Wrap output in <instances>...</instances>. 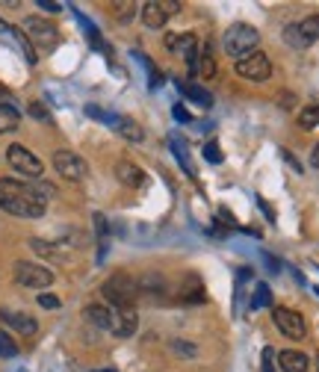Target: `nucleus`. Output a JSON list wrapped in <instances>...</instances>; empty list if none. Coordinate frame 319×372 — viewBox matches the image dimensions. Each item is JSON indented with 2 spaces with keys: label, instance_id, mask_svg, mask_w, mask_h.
<instances>
[{
  "label": "nucleus",
  "instance_id": "obj_1",
  "mask_svg": "<svg viewBox=\"0 0 319 372\" xmlns=\"http://www.w3.org/2000/svg\"><path fill=\"white\" fill-rule=\"evenodd\" d=\"M45 195H54L51 186H30V183H21L15 178L0 180V207L12 216L39 219L45 213V204H47Z\"/></svg>",
  "mask_w": 319,
  "mask_h": 372
},
{
  "label": "nucleus",
  "instance_id": "obj_2",
  "mask_svg": "<svg viewBox=\"0 0 319 372\" xmlns=\"http://www.w3.org/2000/svg\"><path fill=\"white\" fill-rule=\"evenodd\" d=\"M257 45H260V33H257L251 24H234V27H228V33H225V51H228V56H237V62L254 54Z\"/></svg>",
  "mask_w": 319,
  "mask_h": 372
},
{
  "label": "nucleus",
  "instance_id": "obj_3",
  "mask_svg": "<svg viewBox=\"0 0 319 372\" xmlns=\"http://www.w3.org/2000/svg\"><path fill=\"white\" fill-rule=\"evenodd\" d=\"M101 293H104V299L113 304L116 310H121V307L133 304V299H137V293H139V284L133 281L130 275H113V278L104 281Z\"/></svg>",
  "mask_w": 319,
  "mask_h": 372
},
{
  "label": "nucleus",
  "instance_id": "obj_4",
  "mask_svg": "<svg viewBox=\"0 0 319 372\" xmlns=\"http://www.w3.org/2000/svg\"><path fill=\"white\" fill-rule=\"evenodd\" d=\"M6 160H9V166L15 169L18 175L30 178V180H39V178H42V171H45L42 160L36 157L33 151H27L24 145H9V148H6Z\"/></svg>",
  "mask_w": 319,
  "mask_h": 372
},
{
  "label": "nucleus",
  "instance_id": "obj_5",
  "mask_svg": "<svg viewBox=\"0 0 319 372\" xmlns=\"http://www.w3.org/2000/svg\"><path fill=\"white\" fill-rule=\"evenodd\" d=\"M15 281L21 287H30V290H45L54 284V272L45 269L39 263H30V260H18L15 263Z\"/></svg>",
  "mask_w": 319,
  "mask_h": 372
},
{
  "label": "nucleus",
  "instance_id": "obj_6",
  "mask_svg": "<svg viewBox=\"0 0 319 372\" xmlns=\"http://www.w3.org/2000/svg\"><path fill=\"white\" fill-rule=\"evenodd\" d=\"M24 36L30 39V45H39L42 51H51V47H56V42H59V30L54 27L51 21H45V18H27L24 21Z\"/></svg>",
  "mask_w": 319,
  "mask_h": 372
},
{
  "label": "nucleus",
  "instance_id": "obj_7",
  "mask_svg": "<svg viewBox=\"0 0 319 372\" xmlns=\"http://www.w3.org/2000/svg\"><path fill=\"white\" fill-rule=\"evenodd\" d=\"M237 74L251 83H263V80H269V74H272V62H269V56L263 51H254L237 62Z\"/></svg>",
  "mask_w": 319,
  "mask_h": 372
},
{
  "label": "nucleus",
  "instance_id": "obj_8",
  "mask_svg": "<svg viewBox=\"0 0 319 372\" xmlns=\"http://www.w3.org/2000/svg\"><path fill=\"white\" fill-rule=\"evenodd\" d=\"M54 169L56 175H63L65 180H83L86 175H89V166H86V160L75 151H56L54 154Z\"/></svg>",
  "mask_w": 319,
  "mask_h": 372
},
{
  "label": "nucleus",
  "instance_id": "obj_9",
  "mask_svg": "<svg viewBox=\"0 0 319 372\" xmlns=\"http://www.w3.org/2000/svg\"><path fill=\"white\" fill-rule=\"evenodd\" d=\"M272 319H275L278 331L284 334V337H290V340H304V334H308L304 316L296 313V310H290V307H275L272 310Z\"/></svg>",
  "mask_w": 319,
  "mask_h": 372
},
{
  "label": "nucleus",
  "instance_id": "obj_10",
  "mask_svg": "<svg viewBox=\"0 0 319 372\" xmlns=\"http://www.w3.org/2000/svg\"><path fill=\"white\" fill-rule=\"evenodd\" d=\"M178 9H180V3H175V0H148V3L142 6V21H145V27L160 30V27H166L169 15H175Z\"/></svg>",
  "mask_w": 319,
  "mask_h": 372
},
{
  "label": "nucleus",
  "instance_id": "obj_11",
  "mask_svg": "<svg viewBox=\"0 0 319 372\" xmlns=\"http://www.w3.org/2000/svg\"><path fill=\"white\" fill-rule=\"evenodd\" d=\"M166 47L175 56H183L187 62H192L195 56H199V39H195V33H169Z\"/></svg>",
  "mask_w": 319,
  "mask_h": 372
},
{
  "label": "nucleus",
  "instance_id": "obj_12",
  "mask_svg": "<svg viewBox=\"0 0 319 372\" xmlns=\"http://www.w3.org/2000/svg\"><path fill=\"white\" fill-rule=\"evenodd\" d=\"M139 328V316L133 307H121V310H113V331L116 337H133Z\"/></svg>",
  "mask_w": 319,
  "mask_h": 372
},
{
  "label": "nucleus",
  "instance_id": "obj_13",
  "mask_svg": "<svg viewBox=\"0 0 319 372\" xmlns=\"http://www.w3.org/2000/svg\"><path fill=\"white\" fill-rule=\"evenodd\" d=\"M178 89H180V95H187L189 101H195L199 107H204V109H210L213 107V95L204 89V86H199L195 80H178Z\"/></svg>",
  "mask_w": 319,
  "mask_h": 372
},
{
  "label": "nucleus",
  "instance_id": "obj_14",
  "mask_svg": "<svg viewBox=\"0 0 319 372\" xmlns=\"http://www.w3.org/2000/svg\"><path fill=\"white\" fill-rule=\"evenodd\" d=\"M278 364L284 372H308L311 369V357L304 352H296V349H284L278 355Z\"/></svg>",
  "mask_w": 319,
  "mask_h": 372
},
{
  "label": "nucleus",
  "instance_id": "obj_15",
  "mask_svg": "<svg viewBox=\"0 0 319 372\" xmlns=\"http://www.w3.org/2000/svg\"><path fill=\"white\" fill-rule=\"evenodd\" d=\"M116 178L125 186H142L145 183V171L137 163H130V160H121V163H116Z\"/></svg>",
  "mask_w": 319,
  "mask_h": 372
},
{
  "label": "nucleus",
  "instance_id": "obj_16",
  "mask_svg": "<svg viewBox=\"0 0 319 372\" xmlns=\"http://www.w3.org/2000/svg\"><path fill=\"white\" fill-rule=\"evenodd\" d=\"M0 316H3L6 325H12L18 334H27V337H30V334H36V328H39V325H36V319L27 316V313H12V310H0Z\"/></svg>",
  "mask_w": 319,
  "mask_h": 372
},
{
  "label": "nucleus",
  "instance_id": "obj_17",
  "mask_svg": "<svg viewBox=\"0 0 319 372\" xmlns=\"http://www.w3.org/2000/svg\"><path fill=\"white\" fill-rule=\"evenodd\" d=\"M83 316H86V322H92V325L104 328V331L113 328V310L104 307V304H89L83 310Z\"/></svg>",
  "mask_w": 319,
  "mask_h": 372
},
{
  "label": "nucleus",
  "instance_id": "obj_18",
  "mask_svg": "<svg viewBox=\"0 0 319 372\" xmlns=\"http://www.w3.org/2000/svg\"><path fill=\"white\" fill-rule=\"evenodd\" d=\"M187 65H189V71L195 74V77H201V80H210L213 74H216V62H213L210 54H204V56L199 54L192 62H187Z\"/></svg>",
  "mask_w": 319,
  "mask_h": 372
},
{
  "label": "nucleus",
  "instance_id": "obj_19",
  "mask_svg": "<svg viewBox=\"0 0 319 372\" xmlns=\"http://www.w3.org/2000/svg\"><path fill=\"white\" fill-rule=\"evenodd\" d=\"M180 299L192 304L204 302V284L199 281V275H187V287H180Z\"/></svg>",
  "mask_w": 319,
  "mask_h": 372
},
{
  "label": "nucleus",
  "instance_id": "obj_20",
  "mask_svg": "<svg viewBox=\"0 0 319 372\" xmlns=\"http://www.w3.org/2000/svg\"><path fill=\"white\" fill-rule=\"evenodd\" d=\"M116 130L125 136V139H130V142H142V127L133 118H127V116H118V121H116Z\"/></svg>",
  "mask_w": 319,
  "mask_h": 372
},
{
  "label": "nucleus",
  "instance_id": "obj_21",
  "mask_svg": "<svg viewBox=\"0 0 319 372\" xmlns=\"http://www.w3.org/2000/svg\"><path fill=\"white\" fill-rule=\"evenodd\" d=\"M18 109L12 107V104H0V133H12V130H18Z\"/></svg>",
  "mask_w": 319,
  "mask_h": 372
},
{
  "label": "nucleus",
  "instance_id": "obj_22",
  "mask_svg": "<svg viewBox=\"0 0 319 372\" xmlns=\"http://www.w3.org/2000/svg\"><path fill=\"white\" fill-rule=\"evenodd\" d=\"M299 33H302V39L304 42H316L319 39V15H308V18H304L302 24H299Z\"/></svg>",
  "mask_w": 319,
  "mask_h": 372
},
{
  "label": "nucleus",
  "instance_id": "obj_23",
  "mask_svg": "<svg viewBox=\"0 0 319 372\" xmlns=\"http://www.w3.org/2000/svg\"><path fill=\"white\" fill-rule=\"evenodd\" d=\"M171 148H175V157H178V163H183V169H187V175L195 178V169L189 163V154H187V145H183V139H178V136H171Z\"/></svg>",
  "mask_w": 319,
  "mask_h": 372
},
{
  "label": "nucleus",
  "instance_id": "obj_24",
  "mask_svg": "<svg viewBox=\"0 0 319 372\" xmlns=\"http://www.w3.org/2000/svg\"><path fill=\"white\" fill-rule=\"evenodd\" d=\"M12 36H15V42L24 47V56H27V62H30V65H33V62L36 59H39V56H36V47L30 45V39H27V36H24V30H18V27H6Z\"/></svg>",
  "mask_w": 319,
  "mask_h": 372
},
{
  "label": "nucleus",
  "instance_id": "obj_25",
  "mask_svg": "<svg viewBox=\"0 0 319 372\" xmlns=\"http://www.w3.org/2000/svg\"><path fill=\"white\" fill-rule=\"evenodd\" d=\"M86 116H89V118H98V121H104V124H109V127H116V121H118L116 113H107V109L95 107V104H86Z\"/></svg>",
  "mask_w": 319,
  "mask_h": 372
},
{
  "label": "nucleus",
  "instance_id": "obj_26",
  "mask_svg": "<svg viewBox=\"0 0 319 372\" xmlns=\"http://www.w3.org/2000/svg\"><path fill=\"white\" fill-rule=\"evenodd\" d=\"M269 304H272V290H269L266 284H257L254 299H251V310H260V307H269Z\"/></svg>",
  "mask_w": 319,
  "mask_h": 372
},
{
  "label": "nucleus",
  "instance_id": "obj_27",
  "mask_svg": "<svg viewBox=\"0 0 319 372\" xmlns=\"http://www.w3.org/2000/svg\"><path fill=\"white\" fill-rule=\"evenodd\" d=\"M299 124H302L304 130L319 127V107H304L302 113H299Z\"/></svg>",
  "mask_w": 319,
  "mask_h": 372
},
{
  "label": "nucleus",
  "instance_id": "obj_28",
  "mask_svg": "<svg viewBox=\"0 0 319 372\" xmlns=\"http://www.w3.org/2000/svg\"><path fill=\"white\" fill-rule=\"evenodd\" d=\"M18 355V343L0 328V357H15Z\"/></svg>",
  "mask_w": 319,
  "mask_h": 372
},
{
  "label": "nucleus",
  "instance_id": "obj_29",
  "mask_svg": "<svg viewBox=\"0 0 319 372\" xmlns=\"http://www.w3.org/2000/svg\"><path fill=\"white\" fill-rule=\"evenodd\" d=\"M284 42H287L290 47H308V42H304V39H302V33H299V24H287Z\"/></svg>",
  "mask_w": 319,
  "mask_h": 372
},
{
  "label": "nucleus",
  "instance_id": "obj_30",
  "mask_svg": "<svg viewBox=\"0 0 319 372\" xmlns=\"http://www.w3.org/2000/svg\"><path fill=\"white\" fill-rule=\"evenodd\" d=\"M27 113H30L36 121H51V113H47V107H45L42 101H33V104L27 107Z\"/></svg>",
  "mask_w": 319,
  "mask_h": 372
},
{
  "label": "nucleus",
  "instance_id": "obj_31",
  "mask_svg": "<svg viewBox=\"0 0 319 372\" xmlns=\"http://www.w3.org/2000/svg\"><path fill=\"white\" fill-rule=\"evenodd\" d=\"M171 352L183 355V357H195V346L192 343H183V340H175V343H171Z\"/></svg>",
  "mask_w": 319,
  "mask_h": 372
},
{
  "label": "nucleus",
  "instance_id": "obj_32",
  "mask_svg": "<svg viewBox=\"0 0 319 372\" xmlns=\"http://www.w3.org/2000/svg\"><path fill=\"white\" fill-rule=\"evenodd\" d=\"M204 160H210V163H222V151H219V142H207V145H204Z\"/></svg>",
  "mask_w": 319,
  "mask_h": 372
},
{
  "label": "nucleus",
  "instance_id": "obj_33",
  "mask_svg": "<svg viewBox=\"0 0 319 372\" xmlns=\"http://www.w3.org/2000/svg\"><path fill=\"white\" fill-rule=\"evenodd\" d=\"M39 304L47 307V310H56L59 307V299H56V295H51V293H39Z\"/></svg>",
  "mask_w": 319,
  "mask_h": 372
},
{
  "label": "nucleus",
  "instance_id": "obj_34",
  "mask_svg": "<svg viewBox=\"0 0 319 372\" xmlns=\"http://www.w3.org/2000/svg\"><path fill=\"white\" fill-rule=\"evenodd\" d=\"M263 372H275V349H263Z\"/></svg>",
  "mask_w": 319,
  "mask_h": 372
},
{
  "label": "nucleus",
  "instance_id": "obj_35",
  "mask_svg": "<svg viewBox=\"0 0 319 372\" xmlns=\"http://www.w3.org/2000/svg\"><path fill=\"white\" fill-rule=\"evenodd\" d=\"M171 113H175V118H178V121H192V116H189V113H187V109H183L180 104H178L175 109H171Z\"/></svg>",
  "mask_w": 319,
  "mask_h": 372
},
{
  "label": "nucleus",
  "instance_id": "obj_36",
  "mask_svg": "<svg viewBox=\"0 0 319 372\" xmlns=\"http://www.w3.org/2000/svg\"><path fill=\"white\" fill-rule=\"evenodd\" d=\"M257 204H260V210H263V213L269 216V222H275V213H272V207H269V204L263 201V198H257Z\"/></svg>",
  "mask_w": 319,
  "mask_h": 372
},
{
  "label": "nucleus",
  "instance_id": "obj_37",
  "mask_svg": "<svg viewBox=\"0 0 319 372\" xmlns=\"http://www.w3.org/2000/svg\"><path fill=\"white\" fill-rule=\"evenodd\" d=\"M39 6H42V9H47V12H59V9H63L59 3H51V0H39Z\"/></svg>",
  "mask_w": 319,
  "mask_h": 372
},
{
  "label": "nucleus",
  "instance_id": "obj_38",
  "mask_svg": "<svg viewBox=\"0 0 319 372\" xmlns=\"http://www.w3.org/2000/svg\"><path fill=\"white\" fill-rule=\"evenodd\" d=\"M311 166H313V169H319V142H316V148H313V154H311Z\"/></svg>",
  "mask_w": 319,
  "mask_h": 372
},
{
  "label": "nucleus",
  "instance_id": "obj_39",
  "mask_svg": "<svg viewBox=\"0 0 319 372\" xmlns=\"http://www.w3.org/2000/svg\"><path fill=\"white\" fill-rule=\"evenodd\" d=\"M6 30V24H3V18H0V33H3Z\"/></svg>",
  "mask_w": 319,
  "mask_h": 372
},
{
  "label": "nucleus",
  "instance_id": "obj_40",
  "mask_svg": "<svg viewBox=\"0 0 319 372\" xmlns=\"http://www.w3.org/2000/svg\"><path fill=\"white\" fill-rule=\"evenodd\" d=\"M101 372H113V369H101Z\"/></svg>",
  "mask_w": 319,
  "mask_h": 372
},
{
  "label": "nucleus",
  "instance_id": "obj_41",
  "mask_svg": "<svg viewBox=\"0 0 319 372\" xmlns=\"http://www.w3.org/2000/svg\"><path fill=\"white\" fill-rule=\"evenodd\" d=\"M18 372H24V369H18Z\"/></svg>",
  "mask_w": 319,
  "mask_h": 372
}]
</instances>
